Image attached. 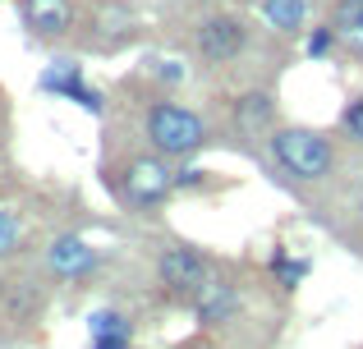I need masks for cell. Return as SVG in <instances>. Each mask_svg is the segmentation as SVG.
I'll return each instance as SVG.
<instances>
[{
  "instance_id": "6da1fadb",
  "label": "cell",
  "mask_w": 363,
  "mask_h": 349,
  "mask_svg": "<svg viewBox=\"0 0 363 349\" xmlns=\"http://www.w3.org/2000/svg\"><path fill=\"white\" fill-rule=\"evenodd\" d=\"M267 152H272V161L290 179H299V184H322V179L336 175V143L322 129L276 125L267 134Z\"/></svg>"
},
{
  "instance_id": "7a4b0ae2",
  "label": "cell",
  "mask_w": 363,
  "mask_h": 349,
  "mask_svg": "<svg viewBox=\"0 0 363 349\" xmlns=\"http://www.w3.org/2000/svg\"><path fill=\"white\" fill-rule=\"evenodd\" d=\"M143 134H147L152 152L179 156V161L198 156L207 143H212L207 120L198 115L194 106H179V101H152V106L143 110Z\"/></svg>"
},
{
  "instance_id": "3957f363",
  "label": "cell",
  "mask_w": 363,
  "mask_h": 349,
  "mask_svg": "<svg viewBox=\"0 0 363 349\" xmlns=\"http://www.w3.org/2000/svg\"><path fill=\"white\" fill-rule=\"evenodd\" d=\"M116 193L133 207V212H161L166 198L175 193V171L166 166L161 152H138V156H129V161L120 166Z\"/></svg>"
},
{
  "instance_id": "277c9868",
  "label": "cell",
  "mask_w": 363,
  "mask_h": 349,
  "mask_svg": "<svg viewBox=\"0 0 363 349\" xmlns=\"http://www.w3.org/2000/svg\"><path fill=\"white\" fill-rule=\"evenodd\" d=\"M194 46L198 55H203V64H230L244 55L248 46V28L240 14H230V9H216V14H207L203 23L194 28Z\"/></svg>"
},
{
  "instance_id": "5b68a950",
  "label": "cell",
  "mask_w": 363,
  "mask_h": 349,
  "mask_svg": "<svg viewBox=\"0 0 363 349\" xmlns=\"http://www.w3.org/2000/svg\"><path fill=\"white\" fill-rule=\"evenodd\" d=\"M18 18L37 42H65L79 23V5L74 0H18Z\"/></svg>"
},
{
  "instance_id": "8992f818",
  "label": "cell",
  "mask_w": 363,
  "mask_h": 349,
  "mask_svg": "<svg viewBox=\"0 0 363 349\" xmlns=\"http://www.w3.org/2000/svg\"><path fill=\"white\" fill-rule=\"evenodd\" d=\"M157 276H161V285H166L170 294L189 299L207 276H212V267H207V258L198 248H189V244H170V248L157 258Z\"/></svg>"
},
{
  "instance_id": "52a82bcc",
  "label": "cell",
  "mask_w": 363,
  "mask_h": 349,
  "mask_svg": "<svg viewBox=\"0 0 363 349\" xmlns=\"http://www.w3.org/2000/svg\"><path fill=\"white\" fill-rule=\"evenodd\" d=\"M37 88L42 92H51V97H65V101H79L88 115H101V92L97 88H88V74H83V64H74V60H51L42 69V79H37Z\"/></svg>"
},
{
  "instance_id": "ba28073f",
  "label": "cell",
  "mask_w": 363,
  "mask_h": 349,
  "mask_svg": "<svg viewBox=\"0 0 363 349\" xmlns=\"http://www.w3.org/2000/svg\"><path fill=\"white\" fill-rule=\"evenodd\" d=\"M189 308H194V317L203 326H221V322H230V317L240 313V290H235L225 276H207L203 285L189 294Z\"/></svg>"
},
{
  "instance_id": "9c48e42d",
  "label": "cell",
  "mask_w": 363,
  "mask_h": 349,
  "mask_svg": "<svg viewBox=\"0 0 363 349\" xmlns=\"http://www.w3.org/2000/svg\"><path fill=\"white\" fill-rule=\"evenodd\" d=\"M97 248H92L83 234H60V239L46 248V267L55 271L60 280H83V276H92L97 271Z\"/></svg>"
},
{
  "instance_id": "30bf717a",
  "label": "cell",
  "mask_w": 363,
  "mask_h": 349,
  "mask_svg": "<svg viewBox=\"0 0 363 349\" xmlns=\"http://www.w3.org/2000/svg\"><path fill=\"white\" fill-rule=\"evenodd\" d=\"M235 129L244 138H267L276 129V97L267 88H253L235 101Z\"/></svg>"
},
{
  "instance_id": "8fae6325",
  "label": "cell",
  "mask_w": 363,
  "mask_h": 349,
  "mask_svg": "<svg viewBox=\"0 0 363 349\" xmlns=\"http://www.w3.org/2000/svg\"><path fill=\"white\" fill-rule=\"evenodd\" d=\"M133 28H138V14H133L129 0H101L97 14H92V33H97L101 46H120L133 37Z\"/></svg>"
},
{
  "instance_id": "7c38bea8",
  "label": "cell",
  "mask_w": 363,
  "mask_h": 349,
  "mask_svg": "<svg viewBox=\"0 0 363 349\" xmlns=\"http://www.w3.org/2000/svg\"><path fill=\"white\" fill-rule=\"evenodd\" d=\"M88 336H92V349H129L133 345L129 317L116 313V308H97L88 317Z\"/></svg>"
},
{
  "instance_id": "4fadbf2b",
  "label": "cell",
  "mask_w": 363,
  "mask_h": 349,
  "mask_svg": "<svg viewBox=\"0 0 363 349\" xmlns=\"http://www.w3.org/2000/svg\"><path fill=\"white\" fill-rule=\"evenodd\" d=\"M257 14H262L267 28H276L281 37L308 33V0H257Z\"/></svg>"
},
{
  "instance_id": "5bb4252c",
  "label": "cell",
  "mask_w": 363,
  "mask_h": 349,
  "mask_svg": "<svg viewBox=\"0 0 363 349\" xmlns=\"http://www.w3.org/2000/svg\"><path fill=\"white\" fill-rule=\"evenodd\" d=\"M331 23L340 28L345 42L363 46V0H336V5H331Z\"/></svg>"
},
{
  "instance_id": "9a60e30c",
  "label": "cell",
  "mask_w": 363,
  "mask_h": 349,
  "mask_svg": "<svg viewBox=\"0 0 363 349\" xmlns=\"http://www.w3.org/2000/svg\"><path fill=\"white\" fill-rule=\"evenodd\" d=\"M340 42H345V37H340V28L327 18V23H318V28H308V33H303V55H308V60H327Z\"/></svg>"
},
{
  "instance_id": "2e32d148",
  "label": "cell",
  "mask_w": 363,
  "mask_h": 349,
  "mask_svg": "<svg viewBox=\"0 0 363 349\" xmlns=\"http://www.w3.org/2000/svg\"><path fill=\"white\" fill-rule=\"evenodd\" d=\"M272 276L281 280V290H294L303 276H308V258H299V262H294L285 248H276V253H272Z\"/></svg>"
},
{
  "instance_id": "e0dca14e",
  "label": "cell",
  "mask_w": 363,
  "mask_h": 349,
  "mask_svg": "<svg viewBox=\"0 0 363 349\" xmlns=\"http://www.w3.org/2000/svg\"><path fill=\"white\" fill-rule=\"evenodd\" d=\"M340 138L354 143V147H363V92H359V97H350L345 110H340Z\"/></svg>"
},
{
  "instance_id": "ac0fdd59",
  "label": "cell",
  "mask_w": 363,
  "mask_h": 349,
  "mask_svg": "<svg viewBox=\"0 0 363 349\" xmlns=\"http://www.w3.org/2000/svg\"><path fill=\"white\" fill-rule=\"evenodd\" d=\"M18 244H23V221L14 207H0V258L18 253Z\"/></svg>"
},
{
  "instance_id": "d6986e66",
  "label": "cell",
  "mask_w": 363,
  "mask_h": 349,
  "mask_svg": "<svg viewBox=\"0 0 363 349\" xmlns=\"http://www.w3.org/2000/svg\"><path fill=\"white\" fill-rule=\"evenodd\" d=\"M147 74H152V79H161V83H184V64L170 60V55H152Z\"/></svg>"
},
{
  "instance_id": "ffe728a7",
  "label": "cell",
  "mask_w": 363,
  "mask_h": 349,
  "mask_svg": "<svg viewBox=\"0 0 363 349\" xmlns=\"http://www.w3.org/2000/svg\"><path fill=\"white\" fill-rule=\"evenodd\" d=\"M203 184H207L203 166H179V171H175V188H203Z\"/></svg>"
},
{
  "instance_id": "44dd1931",
  "label": "cell",
  "mask_w": 363,
  "mask_h": 349,
  "mask_svg": "<svg viewBox=\"0 0 363 349\" xmlns=\"http://www.w3.org/2000/svg\"><path fill=\"white\" fill-rule=\"evenodd\" d=\"M179 349H216V345H207V341H189V345H179Z\"/></svg>"
},
{
  "instance_id": "7402d4cb",
  "label": "cell",
  "mask_w": 363,
  "mask_h": 349,
  "mask_svg": "<svg viewBox=\"0 0 363 349\" xmlns=\"http://www.w3.org/2000/svg\"><path fill=\"white\" fill-rule=\"evenodd\" d=\"M359 216H363V193H359Z\"/></svg>"
}]
</instances>
